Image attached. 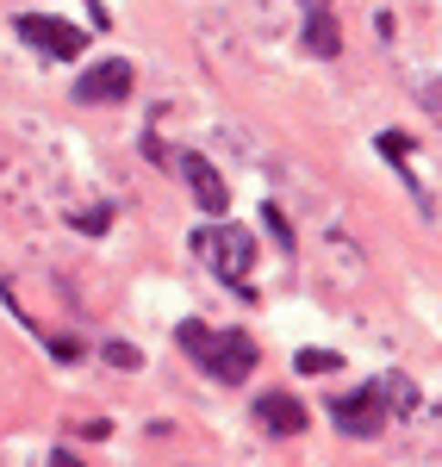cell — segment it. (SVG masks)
Listing matches in <instances>:
<instances>
[{"label": "cell", "instance_id": "cell-10", "mask_svg": "<svg viewBox=\"0 0 442 467\" xmlns=\"http://www.w3.org/2000/svg\"><path fill=\"white\" fill-rule=\"evenodd\" d=\"M69 224H75V231H87V237H107V224H112V206H87V213H75Z\"/></svg>", "mask_w": 442, "mask_h": 467}, {"label": "cell", "instance_id": "cell-3", "mask_svg": "<svg viewBox=\"0 0 442 467\" xmlns=\"http://www.w3.org/2000/svg\"><path fill=\"white\" fill-rule=\"evenodd\" d=\"M187 250L200 255V262H212V275H219L224 287H237L250 299V268H256V237L243 231V224H231V218H212V224H200L193 237H187Z\"/></svg>", "mask_w": 442, "mask_h": 467}, {"label": "cell", "instance_id": "cell-2", "mask_svg": "<svg viewBox=\"0 0 442 467\" xmlns=\"http://www.w3.org/2000/svg\"><path fill=\"white\" fill-rule=\"evenodd\" d=\"M417 411V387H411L406 374H374L368 387H355V393L331 399V424L343 436H380L393 418H411Z\"/></svg>", "mask_w": 442, "mask_h": 467}, {"label": "cell", "instance_id": "cell-12", "mask_svg": "<svg viewBox=\"0 0 442 467\" xmlns=\"http://www.w3.org/2000/svg\"><path fill=\"white\" fill-rule=\"evenodd\" d=\"M268 231H274V237H281V250H293V231H287V218H281V206H268Z\"/></svg>", "mask_w": 442, "mask_h": 467}, {"label": "cell", "instance_id": "cell-6", "mask_svg": "<svg viewBox=\"0 0 442 467\" xmlns=\"http://www.w3.org/2000/svg\"><path fill=\"white\" fill-rule=\"evenodd\" d=\"M131 88H138L131 57H107V63L81 69V81H75V100H81V107H112V100H131Z\"/></svg>", "mask_w": 442, "mask_h": 467}, {"label": "cell", "instance_id": "cell-5", "mask_svg": "<svg viewBox=\"0 0 442 467\" xmlns=\"http://www.w3.org/2000/svg\"><path fill=\"white\" fill-rule=\"evenodd\" d=\"M19 37H26L32 50H44L50 63H75V57L87 50V32L69 26V19H57V13H19Z\"/></svg>", "mask_w": 442, "mask_h": 467}, {"label": "cell", "instance_id": "cell-9", "mask_svg": "<svg viewBox=\"0 0 442 467\" xmlns=\"http://www.w3.org/2000/svg\"><path fill=\"white\" fill-rule=\"evenodd\" d=\"M293 368H299V374H336V368H343V356H336V349H299Z\"/></svg>", "mask_w": 442, "mask_h": 467}, {"label": "cell", "instance_id": "cell-13", "mask_svg": "<svg viewBox=\"0 0 442 467\" xmlns=\"http://www.w3.org/2000/svg\"><path fill=\"white\" fill-rule=\"evenodd\" d=\"M50 467H87V462H81L75 449H50Z\"/></svg>", "mask_w": 442, "mask_h": 467}, {"label": "cell", "instance_id": "cell-8", "mask_svg": "<svg viewBox=\"0 0 442 467\" xmlns=\"http://www.w3.org/2000/svg\"><path fill=\"white\" fill-rule=\"evenodd\" d=\"M299 13H305V50L312 57H336L343 50V32H336L331 0H299Z\"/></svg>", "mask_w": 442, "mask_h": 467}, {"label": "cell", "instance_id": "cell-11", "mask_svg": "<svg viewBox=\"0 0 442 467\" xmlns=\"http://www.w3.org/2000/svg\"><path fill=\"white\" fill-rule=\"evenodd\" d=\"M100 356H107L112 368H125V374H131V368H144V356H138V349H131V343H107V349H100Z\"/></svg>", "mask_w": 442, "mask_h": 467}, {"label": "cell", "instance_id": "cell-4", "mask_svg": "<svg viewBox=\"0 0 442 467\" xmlns=\"http://www.w3.org/2000/svg\"><path fill=\"white\" fill-rule=\"evenodd\" d=\"M144 150H149V156H162V162H169V169L193 187V200H200V213H206V218H219L224 206H231V181H224L219 169L200 156V150H162L156 138H144Z\"/></svg>", "mask_w": 442, "mask_h": 467}, {"label": "cell", "instance_id": "cell-7", "mask_svg": "<svg viewBox=\"0 0 442 467\" xmlns=\"http://www.w3.org/2000/svg\"><path fill=\"white\" fill-rule=\"evenodd\" d=\"M256 424H262L268 436H299L312 418H305V405H299L293 393H262V399H256Z\"/></svg>", "mask_w": 442, "mask_h": 467}, {"label": "cell", "instance_id": "cell-1", "mask_svg": "<svg viewBox=\"0 0 442 467\" xmlns=\"http://www.w3.org/2000/svg\"><path fill=\"white\" fill-rule=\"evenodd\" d=\"M175 343H181V356L206 374V380H219V387H243L250 374H256V337L250 330H212V324L200 318H181L175 324Z\"/></svg>", "mask_w": 442, "mask_h": 467}]
</instances>
